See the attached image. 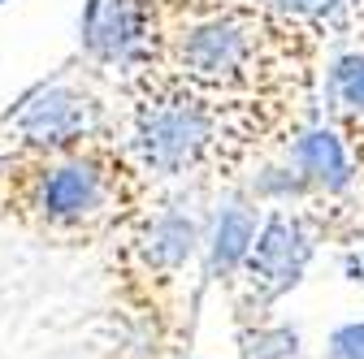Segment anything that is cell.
<instances>
[{
    "instance_id": "3957f363",
    "label": "cell",
    "mask_w": 364,
    "mask_h": 359,
    "mask_svg": "<svg viewBox=\"0 0 364 359\" xmlns=\"http://www.w3.org/2000/svg\"><path fill=\"white\" fill-rule=\"evenodd\" d=\"M96 126H100V104L70 82L35 87L22 100V109L9 117V130L18 134V143L39 148V152H61L87 139Z\"/></svg>"
},
{
    "instance_id": "9a60e30c",
    "label": "cell",
    "mask_w": 364,
    "mask_h": 359,
    "mask_svg": "<svg viewBox=\"0 0 364 359\" xmlns=\"http://www.w3.org/2000/svg\"><path fill=\"white\" fill-rule=\"evenodd\" d=\"M347 277L364 286V243H355V247L347 251Z\"/></svg>"
},
{
    "instance_id": "30bf717a",
    "label": "cell",
    "mask_w": 364,
    "mask_h": 359,
    "mask_svg": "<svg viewBox=\"0 0 364 359\" xmlns=\"http://www.w3.org/2000/svg\"><path fill=\"white\" fill-rule=\"evenodd\" d=\"M243 359H304L299 329L291 325H256L243 333Z\"/></svg>"
},
{
    "instance_id": "ba28073f",
    "label": "cell",
    "mask_w": 364,
    "mask_h": 359,
    "mask_svg": "<svg viewBox=\"0 0 364 359\" xmlns=\"http://www.w3.org/2000/svg\"><path fill=\"white\" fill-rule=\"evenodd\" d=\"M291 165L299 169V177L312 191H326V195H343L351 187V177H355L343 139L334 130H326V126L299 134L295 148H291Z\"/></svg>"
},
{
    "instance_id": "5b68a950",
    "label": "cell",
    "mask_w": 364,
    "mask_h": 359,
    "mask_svg": "<svg viewBox=\"0 0 364 359\" xmlns=\"http://www.w3.org/2000/svg\"><path fill=\"white\" fill-rule=\"evenodd\" d=\"M109 191H105V177L91 160H57L48 173L39 177V195L35 208L43 212L48 226H82V221L100 216Z\"/></svg>"
},
{
    "instance_id": "2e32d148",
    "label": "cell",
    "mask_w": 364,
    "mask_h": 359,
    "mask_svg": "<svg viewBox=\"0 0 364 359\" xmlns=\"http://www.w3.org/2000/svg\"><path fill=\"white\" fill-rule=\"evenodd\" d=\"M0 5H9V0H0Z\"/></svg>"
},
{
    "instance_id": "7c38bea8",
    "label": "cell",
    "mask_w": 364,
    "mask_h": 359,
    "mask_svg": "<svg viewBox=\"0 0 364 359\" xmlns=\"http://www.w3.org/2000/svg\"><path fill=\"white\" fill-rule=\"evenodd\" d=\"M330 92L343 109L364 113V53H347L330 70Z\"/></svg>"
},
{
    "instance_id": "5bb4252c",
    "label": "cell",
    "mask_w": 364,
    "mask_h": 359,
    "mask_svg": "<svg viewBox=\"0 0 364 359\" xmlns=\"http://www.w3.org/2000/svg\"><path fill=\"white\" fill-rule=\"evenodd\" d=\"M282 13H291V18H326V13H334L343 0H273Z\"/></svg>"
},
{
    "instance_id": "8fae6325",
    "label": "cell",
    "mask_w": 364,
    "mask_h": 359,
    "mask_svg": "<svg viewBox=\"0 0 364 359\" xmlns=\"http://www.w3.org/2000/svg\"><path fill=\"white\" fill-rule=\"evenodd\" d=\"M312 187L299 177V169L287 160V165H269L252 177V199L256 204H291V199H304Z\"/></svg>"
},
{
    "instance_id": "52a82bcc",
    "label": "cell",
    "mask_w": 364,
    "mask_h": 359,
    "mask_svg": "<svg viewBox=\"0 0 364 359\" xmlns=\"http://www.w3.org/2000/svg\"><path fill=\"white\" fill-rule=\"evenodd\" d=\"M256 226H260L256 199H235L213 216V230L204 238L213 282H235L239 277V268H243V260L252 251V238H256Z\"/></svg>"
},
{
    "instance_id": "4fadbf2b",
    "label": "cell",
    "mask_w": 364,
    "mask_h": 359,
    "mask_svg": "<svg viewBox=\"0 0 364 359\" xmlns=\"http://www.w3.org/2000/svg\"><path fill=\"white\" fill-rule=\"evenodd\" d=\"M326 359H364V321H351L330 333Z\"/></svg>"
},
{
    "instance_id": "8992f818",
    "label": "cell",
    "mask_w": 364,
    "mask_h": 359,
    "mask_svg": "<svg viewBox=\"0 0 364 359\" xmlns=\"http://www.w3.org/2000/svg\"><path fill=\"white\" fill-rule=\"evenodd\" d=\"M78 39L91 61L117 65L126 61L144 39V13L134 0H87L82 22H78Z\"/></svg>"
},
{
    "instance_id": "277c9868",
    "label": "cell",
    "mask_w": 364,
    "mask_h": 359,
    "mask_svg": "<svg viewBox=\"0 0 364 359\" xmlns=\"http://www.w3.org/2000/svg\"><path fill=\"white\" fill-rule=\"evenodd\" d=\"M178 61L204 82H230L252 61V31L239 18H204L178 39Z\"/></svg>"
},
{
    "instance_id": "9c48e42d",
    "label": "cell",
    "mask_w": 364,
    "mask_h": 359,
    "mask_svg": "<svg viewBox=\"0 0 364 359\" xmlns=\"http://www.w3.org/2000/svg\"><path fill=\"white\" fill-rule=\"evenodd\" d=\"M200 243H204L200 221H196L191 212H182V208L161 212L152 226L144 230V255H148L152 268H165V273H173V268L187 264Z\"/></svg>"
},
{
    "instance_id": "6da1fadb",
    "label": "cell",
    "mask_w": 364,
    "mask_h": 359,
    "mask_svg": "<svg viewBox=\"0 0 364 359\" xmlns=\"http://www.w3.org/2000/svg\"><path fill=\"white\" fill-rule=\"evenodd\" d=\"M308 264H312V230L304 226V216L273 212V216H260L239 277H247L260 303H273L304 282Z\"/></svg>"
},
{
    "instance_id": "7a4b0ae2",
    "label": "cell",
    "mask_w": 364,
    "mask_h": 359,
    "mask_svg": "<svg viewBox=\"0 0 364 359\" xmlns=\"http://www.w3.org/2000/svg\"><path fill=\"white\" fill-rule=\"evenodd\" d=\"M213 143V113L200 100H165L148 109L134 130V148L152 173L178 177L196 169V160Z\"/></svg>"
}]
</instances>
